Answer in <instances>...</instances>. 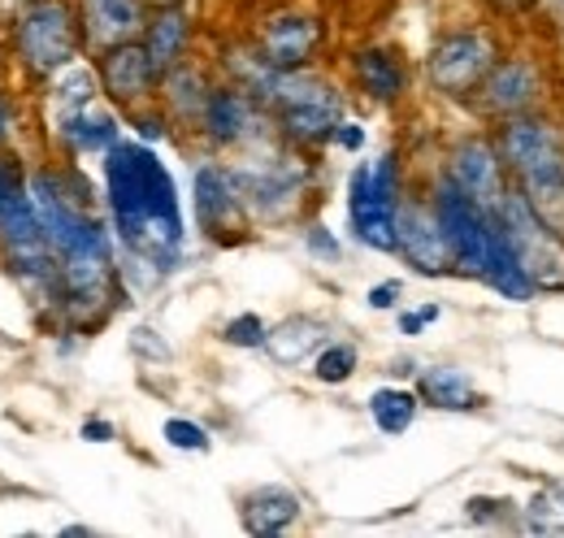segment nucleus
Segmentation results:
<instances>
[{
  "instance_id": "obj_1",
  "label": "nucleus",
  "mask_w": 564,
  "mask_h": 538,
  "mask_svg": "<svg viewBox=\"0 0 564 538\" xmlns=\"http://www.w3.org/2000/svg\"><path fill=\"white\" fill-rule=\"evenodd\" d=\"M105 192H109V217L122 252L152 273H170L178 266L183 239H187L183 204H178L174 174L148 143L118 139L105 152Z\"/></svg>"
},
{
  "instance_id": "obj_2",
  "label": "nucleus",
  "mask_w": 564,
  "mask_h": 538,
  "mask_svg": "<svg viewBox=\"0 0 564 538\" xmlns=\"http://www.w3.org/2000/svg\"><path fill=\"white\" fill-rule=\"evenodd\" d=\"M31 196L57 261V287L70 300V309L83 313L105 304L113 287V244L100 217L87 208V201H78V192H70L62 174H35Z\"/></svg>"
},
{
  "instance_id": "obj_3",
  "label": "nucleus",
  "mask_w": 564,
  "mask_h": 538,
  "mask_svg": "<svg viewBox=\"0 0 564 538\" xmlns=\"http://www.w3.org/2000/svg\"><path fill=\"white\" fill-rule=\"evenodd\" d=\"M503 170L517 179V192L534 204V213L564 235V134L543 118H503L499 131Z\"/></svg>"
},
{
  "instance_id": "obj_4",
  "label": "nucleus",
  "mask_w": 564,
  "mask_h": 538,
  "mask_svg": "<svg viewBox=\"0 0 564 538\" xmlns=\"http://www.w3.org/2000/svg\"><path fill=\"white\" fill-rule=\"evenodd\" d=\"M282 118V131L300 143H326L335 139L344 122V100L339 92L317 78V74H300V69H270L257 87Z\"/></svg>"
},
{
  "instance_id": "obj_5",
  "label": "nucleus",
  "mask_w": 564,
  "mask_h": 538,
  "mask_svg": "<svg viewBox=\"0 0 564 538\" xmlns=\"http://www.w3.org/2000/svg\"><path fill=\"white\" fill-rule=\"evenodd\" d=\"M400 165L395 157L360 161L348 179V222H352L356 244L373 252H395L400 248Z\"/></svg>"
},
{
  "instance_id": "obj_6",
  "label": "nucleus",
  "mask_w": 564,
  "mask_h": 538,
  "mask_svg": "<svg viewBox=\"0 0 564 538\" xmlns=\"http://www.w3.org/2000/svg\"><path fill=\"white\" fill-rule=\"evenodd\" d=\"M0 239L9 244V257H13L22 278L57 282V261H53L35 196L22 183L18 165H9V161H0Z\"/></svg>"
},
{
  "instance_id": "obj_7",
  "label": "nucleus",
  "mask_w": 564,
  "mask_h": 538,
  "mask_svg": "<svg viewBox=\"0 0 564 538\" xmlns=\"http://www.w3.org/2000/svg\"><path fill=\"white\" fill-rule=\"evenodd\" d=\"M495 49L482 31H452L430 49V83L447 96H465L487 83Z\"/></svg>"
},
{
  "instance_id": "obj_8",
  "label": "nucleus",
  "mask_w": 564,
  "mask_h": 538,
  "mask_svg": "<svg viewBox=\"0 0 564 538\" xmlns=\"http://www.w3.org/2000/svg\"><path fill=\"white\" fill-rule=\"evenodd\" d=\"M18 49L31 69H66L74 62V18L66 4L40 0L18 22Z\"/></svg>"
},
{
  "instance_id": "obj_9",
  "label": "nucleus",
  "mask_w": 564,
  "mask_h": 538,
  "mask_svg": "<svg viewBox=\"0 0 564 538\" xmlns=\"http://www.w3.org/2000/svg\"><path fill=\"white\" fill-rule=\"evenodd\" d=\"M243 187L230 170L221 165H200L192 179V208H196V226L209 239H230L235 230H243Z\"/></svg>"
},
{
  "instance_id": "obj_10",
  "label": "nucleus",
  "mask_w": 564,
  "mask_h": 538,
  "mask_svg": "<svg viewBox=\"0 0 564 538\" xmlns=\"http://www.w3.org/2000/svg\"><path fill=\"white\" fill-rule=\"evenodd\" d=\"M447 179L456 187H465L469 196H478L482 204H499L508 192V170H503V157L499 148L487 139H465L452 148V161H447Z\"/></svg>"
},
{
  "instance_id": "obj_11",
  "label": "nucleus",
  "mask_w": 564,
  "mask_h": 538,
  "mask_svg": "<svg viewBox=\"0 0 564 538\" xmlns=\"http://www.w3.org/2000/svg\"><path fill=\"white\" fill-rule=\"evenodd\" d=\"M395 252L422 273H443L452 266V248H447V235L434 217V204H404L400 208V248Z\"/></svg>"
},
{
  "instance_id": "obj_12",
  "label": "nucleus",
  "mask_w": 564,
  "mask_h": 538,
  "mask_svg": "<svg viewBox=\"0 0 564 538\" xmlns=\"http://www.w3.org/2000/svg\"><path fill=\"white\" fill-rule=\"evenodd\" d=\"M156 74H161V69L152 66L148 49L131 44V40H127V44H113L109 57H105V66H100L105 92H109L113 100H122V105H131V100L148 96L152 83H156Z\"/></svg>"
},
{
  "instance_id": "obj_13",
  "label": "nucleus",
  "mask_w": 564,
  "mask_h": 538,
  "mask_svg": "<svg viewBox=\"0 0 564 538\" xmlns=\"http://www.w3.org/2000/svg\"><path fill=\"white\" fill-rule=\"evenodd\" d=\"M317 22L313 18H300V13H286V18H274L265 26V40H261V62L274 69H300L313 49H317Z\"/></svg>"
},
{
  "instance_id": "obj_14",
  "label": "nucleus",
  "mask_w": 564,
  "mask_h": 538,
  "mask_svg": "<svg viewBox=\"0 0 564 538\" xmlns=\"http://www.w3.org/2000/svg\"><path fill=\"white\" fill-rule=\"evenodd\" d=\"M482 96L499 118H517V114H530L534 100H539V74L525 62H495L487 83H482Z\"/></svg>"
},
{
  "instance_id": "obj_15",
  "label": "nucleus",
  "mask_w": 564,
  "mask_h": 538,
  "mask_svg": "<svg viewBox=\"0 0 564 538\" xmlns=\"http://www.w3.org/2000/svg\"><path fill=\"white\" fill-rule=\"evenodd\" d=\"M235 179L243 187V201H252L265 217H282L300 196V170H291L286 161H270L265 170H243Z\"/></svg>"
},
{
  "instance_id": "obj_16",
  "label": "nucleus",
  "mask_w": 564,
  "mask_h": 538,
  "mask_svg": "<svg viewBox=\"0 0 564 538\" xmlns=\"http://www.w3.org/2000/svg\"><path fill=\"white\" fill-rule=\"evenodd\" d=\"M417 396L430 408H443V412H469V408H482V391L474 387V378L456 365H434L422 369L417 378Z\"/></svg>"
},
{
  "instance_id": "obj_17",
  "label": "nucleus",
  "mask_w": 564,
  "mask_h": 538,
  "mask_svg": "<svg viewBox=\"0 0 564 538\" xmlns=\"http://www.w3.org/2000/svg\"><path fill=\"white\" fill-rule=\"evenodd\" d=\"M83 22H87V35L105 49L127 44L143 26L140 0H83Z\"/></svg>"
},
{
  "instance_id": "obj_18",
  "label": "nucleus",
  "mask_w": 564,
  "mask_h": 538,
  "mask_svg": "<svg viewBox=\"0 0 564 538\" xmlns=\"http://www.w3.org/2000/svg\"><path fill=\"white\" fill-rule=\"evenodd\" d=\"M200 122H205V131H209L217 143H239V139L252 134L257 114H252V100H248L243 92L217 87V92H209V100H205Z\"/></svg>"
},
{
  "instance_id": "obj_19",
  "label": "nucleus",
  "mask_w": 564,
  "mask_h": 538,
  "mask_svg": "<svg viewBox=\"0 0 564 538\" xmlns=\"http://www.w3.org/2000/svg\"><path fill=\"white\" fill-rule=\"evenodd\" d=\"M300 517V495L286 486H257L243 499V526L252 535H279Z\"/></svg>"
},
{
  "instance_id": "obj_20",
  "label": "nucleus",
  "mask_w": 564,
  "mask_h": 538,
  "mask_svg": "<svg viewBox=\"0 0 564 538\" xmlns=\"http://www.w3.org/2000/svg\"><path fill=\"white\" fill-rule=\"evenodd\" d=\"M326 343V326L317 318H286L282 326H274L265 335V352L279 361V365H300L304 356H313L317 347Z\"/></svg>"
},
{
  "instance_id": "obj_21",
  "label": "nucleus",
  "mask_w": 564,
  "mask_h": 538,
  "mask_svg": "<svg viewBox=\"0 0 564 538\" xmlns=\"http://www.w3.org/2000/svg\"><path fill=\"white\" fill-rule=\"evenodd\" d=\"M57 131H62V139L70 143L74 152H100V157H105V152L118 143V122H113L109 114L91 109V105L70 114V118H62Z\"/></svg>"
},
{
  "instance_id": "obj_22",
  "label": "nucleus",
  "mask_w": 564,
  "mask_h": 538,
  "mask_svg": "<svg viewBox=\"0 0 564 538\" xmlns=\"http://www.w3.org/2000/svg\"><path fill=\"white\" fill-rule=\"evenodd\" d=\"M356 78L373 100H400L404 96V66L382 49L356 53Z\"/></svg>"
},
{
  "instance_id": "obj_23",
  "label": "nucleus",
  "mask_w": 564,
  "mask_h": 538,
  "mask_svg": "<svg viewBox=\"0 0 564 538\" xmlns=\"http://www.w3.org/2000/svg\"><path fill=\"white\" fill-rule=\"evenodd\" d=\"M187 35H192V26H187V18H183L178 9L156 13L152 26H148V44H143L148 57H152V66L156 69L178 66V57H183V49H187Z\"/></svg>"
},
{
  "instance_id": "obj_24",
  "label": "nucleus",
  "mask_w": 564,
  "mask_h": 538,
  "mask_svg": "<svg viewBox=\"0 0 564 538\" xmlns=\"http://www.w3.org/2000/svg\"><path fill=\"white\" fill-rule=\"evenodd\" d=\"M417 408H422V396L404 391V387H378L369 396V417L382 434H404L417 421Z\"/></svg>"
},
{
  "instance_id": "obj_25",
  "label": "nucleus",
  "mask_w": 564,
  "mask_h": 538,
  "mask_svg": "<svg viewBox=\"0 0 564 538\" xmlns=\"http://www.w3.org/2000/svg\"><path fill=\"white\" fill-rule=\"evenodd\" d=\"M96 100V74L87 66H66L57 74V83H53V109H57V122L62 118H70L78 109H87Z\"/></svg>"
},
{
  "instance_id": "obj_26",
  "label": "nucleus",
  "mask_w": 564,
  "mask_h": 538,
  "mask_svg": "<svg viewBox=\"0 0 564 538\" xmlns=\"http://www.w3.org/2000/svg\"><path fill=\"white\" fill-rule=\"evenodd\" d=\"M525 513H530L525 517V530H534V535H564V486L539 491Z\"/></svg>"
},
{
  "instance_id": "obj_27",
  "label": "nucleus",
  "mask_w": 564,
  "mask_h": 538,
  "mask_svg": "<svg viewBox=\"0 0 564 538\" xmlns=\"http://www.w3.org/2000/svg\"><path fill=\"white\" fill-rule=\"evenodd\" d=\"M356 365H360V356H356L352 343H326V347L317 352V365H313V374H317V383H326V387H339V383H348V378H352Z\"/></svg>"
},
{
  "instance_id": "obj_28",
  "label": "nucleus",
  "mask_w": 564,
  "mask_h": 538,
  "mask_svg": "<svg viewBox=\"0 0 564 538\" xmlns=\"http://www.w3.org/2000/svg\"><path fill=\"white\" fill-rule=\"evenodd\" d=\"M161 439L170 448H178V452H209V430L196 426V421H187V417H170L161 426Z\"/></svg>"
},
{
  "instance_id": "obj_29",
  "label": "nucleus",
  "mask_w": 564,
  "mask_h": 538,
  "mask_svg": "<svg viewBox=\"0 0 564 538\" xmlns=\"http://www.w3.org/2000/svg\"><path fill=\"white\" fill-rule=\"evenodd\" d=\"M265 322L257 318V313H239V318H230L226 322V331H221V338L230 343V347H265Z\"/></svg>"
},
{
  "instance_id": "obj_30",
  "label": "nucleus",
  "mask_w": 564,
  "mask_h": 538,
  "mask_svg": "<svg viewBox=\"0 0 564 538\" xmlns=\"http://www.w3.org/2000/svg\"><path fill=\"white\" fill-rule=\"evenodd\" d=\"M308 252H313V257H326V261H339V239H335L326 226H313V230H308Z\"/></svg>"
},
{
  "instance_id": "obj_31",
  "label": "nucleus",
  "mask_w": 564,
  "mask_h": 538,
  "mask_svg": "<svg viewBox=\"0 0 564 538\" xmlns=\"http://www.w3.org/2000/svg\"><path fill=\"white\" fill-rule=\"evenodd\" d=\"M400 295H404V287L391 278V282L369 287V295H365V300H369V309H395V300H400Z\"/></svg>"
},
{
  "instance_id": "obj_32",
  "label": "nucleus",
  "mask_w": 564,
  "mask_h": 538,
  "mask_svg": "<svg viewBox=\"0 0 564 538\" xmlns=\"http://www.w3.org/2000/svg\"><path fill=\"white\" fill-rule=\"evenodd\" d=\"M434 318H438V304H425L417 313H400V335H422Z\"/></svg>"
},
{
  "instance_id": "obj_33",
  "label": "nucleus",
  "mask_w": 564,
  "mask_h": 538,
  "mask_svg": "<svg viewBox=\"0 0 564 538\" xmlns=\"http://www.w3.org/2000/svg\"><path fill=\"white\" fill-rule=\"evenodd\" d=\"M335 143H339V148H348V152H360V148H365V131H360L356 122H339Z\"/></svg>"
},
{
  "instance_id": "obj_34",
  "label": "nucleus",
  "mask_w": 564,
  "mask_h": 538,
  "mask_svg": "<svg viewBox=\"0 0 564 538\" xmlns=\"http://www.w3.org/2000/svg\"><path fill=\"white\" fill-rule=\"evenodd\" d=\"M83 439H87V443H109V439H113V426L100 421V417H96V421H83Z\"/></svg>"
},
{
  "instance_id": "obj_35",
  "label": "nucleus",
  "mask_w": 564,
  "mask_h": 538,
  "mask_svg": "<svg viewBox=\"0 0 564 538\" xmlns=\"http://www.w3.org/2000/svg\"><path fill=\"white\" fill-rule=\"evenodd\" d=\"M491 4L499 9V13H517V9H530L534 0H491Z\"/></svg>"
},
{
  "instance_id": "obj_36",
  "label": "nucleus",
  "mask_w": 564,
  "mask_h": 538,
  "mask_svg": "<svg viewBox=\"0 0 564 538\" xmlns=\"http://www.w3.org/2000/svg\"><path fill=\"white\" fill-rule=\"evenodd\" d=\"M0 134H4V105H0Z\"/></svg>"
}]
</instances>
